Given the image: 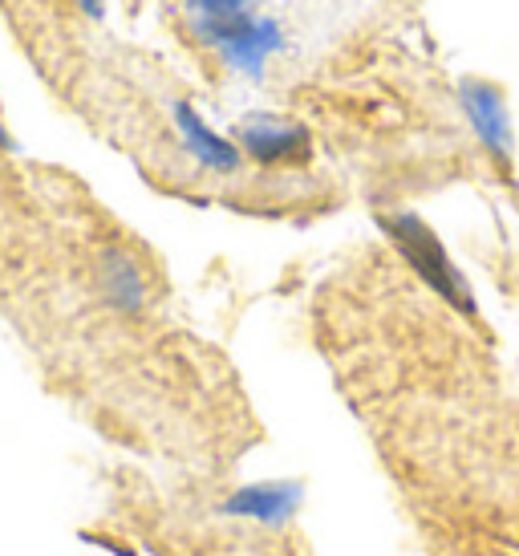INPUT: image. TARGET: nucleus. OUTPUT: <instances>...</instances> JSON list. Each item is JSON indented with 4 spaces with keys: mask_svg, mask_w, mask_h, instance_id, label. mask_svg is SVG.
Returning a JSON list of instances; mask_svg holds the SVG:
<instances>
[{
    "mask_svg": "<svg viewBox=\"0 0 519 556\" xmlns=\"http://www.w3.org/2000/svg\"><path fill=\"white\" fill-rule=\"evenodd\" d=\"M382 228L390 236V244L397 248V256L410 264V273L427 285L430 293H439L463 317H474V296L467 289V280L458 277L446 248L439 244V236L430 232L422 219L414 212H390V216H382Z\"/></svg>",
    "mask_w": 519,
    "mask_h": 556,
    "instance_id": "f257e3e1",
    "label": "nucleus"
},
{
    "mask_svg": "<svg viewBox=\"0 0 519 556\" xmlns=\"http://www.w3.org/2000/svg\"><path fill=\"white\" fill-rule=\"evenodd\" d=\"M236 147L260 167H305L313 159V135L280 114H248L236 126Z\"/></svg>",
    "mask_w": 519,
    "mask_h": 556,
    "instance_id": "f03ea898",
    "label": "nucleus"
},
{
    "mask_svg": "<svg viewBox=\"0 0 519 556\" xmlns=\"http://www.w3.org/2000/svg\"><path fill=\"white\" fill-rule=\"evenodd\" d=\"M458 102H463V114L471 118L479 142H483L491 155L507 167V163H511V123H507V110H504L499 90L488 86V81H463Z\"/></svg>",
    "mask_w": 519,
    "mask_h": 556,
    "instance_id": "7ed1b4c3",
    "label": "nucleus"
},
{
    "mask_svg": "<svg viewBox=\"0 0 519 556\" xmlns=\"http://www.w3.org/2000/svg\"><path fill=\"white\" fill-rule=\"evenodd\" d=\"M175 126H179V139H183V147L191 151V159L195 163H203L207 170H236L240 167V147L231 139H224V135H215L212 126L199 118L195 110L187 106V102H179L175 106Z\"/></svg>",
    "mask_w": 519,
    "mask_h": 556,
    "instance_id": "20e7f679",
    "label": "nucleus"
},
{
    "mask_svg": "<svg viewBox=\"0 0 519 556\" xmlns=\"http://www.w3.org/2000/svg\"><path fill=\"white\" fill-rule=\"evenodd\" d=\"M98 280H102V293H106L110 305L123 313H138L147 305V296H151L142 268H138V261L126 248H110L106 256H102Z\"/></svg>",
    "mask_w": 519,
    "mask_h": 556,
    "instance_id": "39448f33",
    "label": "nucleus"
},
{
    "mask_svg": "<svg viewBox=\"0 0 519 556\" xmlns=\"http://www.w3.org/2000/svg\"><path fill=\"white\" fill-rule=\"evenodd\" d=\"M296 508V488H248L228 504V511L236 516H252V520H284L289 511Z\"/></svg>",
    "mask_w": 519,
    "mask_h": 556,
    "instance_id": "423d86ee",
    "label": "nucleus"
}]
</instances>
